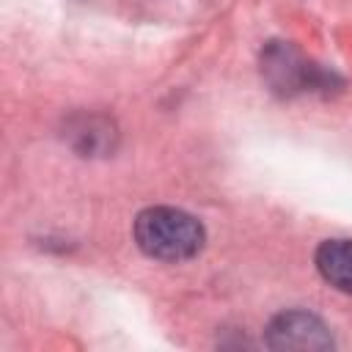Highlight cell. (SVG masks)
<instances>
[{
	"label": "cell",
	"mask_w": 352,
	"mask_h": 352,
	"mask_svg": "<svg viewBox=\"0 0 352 352\" xmlns=\"http://www.w3.org/2000/svg\"><path fill=\"white\" fill-rule=\"evenodd\" d=\"M204 226L173 206H151L135 217L138 248L157 261H184L204 248Z\"/></svg>",
	"instance_id": "obj_1"
},
{
	"label": "cell",
	"mask_w": 352,
	"mask_h": 352,
	"mask_svg": "<svg viewBox=\"0 0 352 352\" xmlns=\"http://www.w3.org/2000/svg\"><path fill=\"white\" fill-rule=\"evenodd\" d=\"M261 74L267 85L280 96H297V94H330L341 80L305 58L294 44L289 41H270L261 52Z\"/></svg>",
	"instance_id": "obj_2"
},
{
	"label": "cell",
	"mask_w": 352,
	"mask_h": 352,
	"mask_svg": "<svg viewBox=\"0 0 352 352\" xmlns=\"http://www.w3.org/2000/svg\"><path fill=\"white\" fill-rule=\"evenodd\" d=\"M270 349H330L333 336L327 324L308 311H280L267 324Z\"/></svg>",
	"instance_id": "obj_3"
},
{
	"label": "cell",
	"mask_w": 352,
	"mask_h": 352,
	"mask_svg": "<svg viewBox=\"0 0 352 352\" xmlns=\"http://www.w3.org/2000/svg\"><path fill=\"white\" fill-rule=\"evenodd\" d=\"M316 270L333 289L352 294V239H324L316 248Z\"/></svg>",
	"instance_id": "obj_4"
},
{
	"label": "cell",
	"mask_w": 352,
	"mask_h": 352,
	"mask_svg": "<svg viewBox=\"0 0 352 352\" xmlns=\"http://www.w3.org/2000/svg\"><path fill=\"white\" fill-rule=\"evenodd\" d=\"M66 135L74 143V148L82 154H107L113 151L116 143V129L102 116H80L77 121L69 124Z\"/></svg>",
	"instance_id": "obj_5"
}]
</instances>
